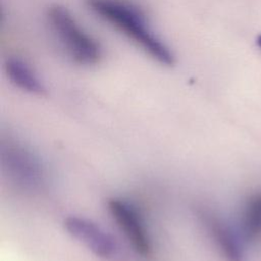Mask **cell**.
Wrapping results in <instances>:
<instances>
[{
  "label": "cell",
  "mask_w": 261,
  "mask_h": 261,
  "mask_svg": "<svg viewBox=\"0 0 261 261\" xmlns=\"http://www.w3.org/2000/svg\"><path fill=\"white\" fill-rule=\"evenodd\" d=\"M90 11L124 37L144 55L162 66H172L175 54L153 29L145 10L133 0H85Z\"/></svg>",
  "instance_id": "6da1fadb"
},
{
  "label": "cell",
  "mask_w": 261,
  "mask_h": 261,
  "mask_svg": "<svg viewBox=\"0 0 261 261\" xmlns=\"http://www.w3.org/2000/svg\"><path fill=\"white\" fill-rule=\"evenodd\" d=\"M47 24L58 45L74 64L93 67L101 63L104 50L101 43L61 4H52L46 11Z\"/></svg>",
  "instance_id": "7a4b0ae2"
},
{
  "label": "cell",
  "mask_w": 261,
  "mask_h": 261,
  "mask_svg": "<svg viewBox=\"0 0 261 261\" xmlns=\"http://www.w3.org/2000/svg\"><path fill=\"white\" fill-rule=\"evenodd\" d=\"M107 205L110 214L132 244L134 250L142 257H151L153 254L152 241L137 209L126 201L117 198L110 199Z\"/></svg>",
  "instance_id": "3957f363"
},
{
  "label": "cell",
  "mask_w": 261,
  "mask_h": 261,
  "mask_svg": "<svg viewBox=\"0 0 261 261\" xmlns=\"http://www.w3.org/2000/svg\"><path fill=\"white\" fill-rule=\"evenodd\" d=\"M64 227L69 234L101 258H109L115 252L113 239L92 220L71 215L64 219Z\"/></svg>",
  "instance_id": "277c9868"
},
{
  "label": "cell",
  "mask_w": 261,
  "mask_h": 261,
  "mask_svg": "<svg viewBox=\"0 0 261 261\" xmlns=\"http://www.w3.org/2000/svg\"><path fill=\"white\" fill-rule=\"evenodd\" d=\"M4 71L10 83L19 90L38 96L45 94L44 83L36 69L25 59L9 56L4 62Z\"/></svg>",
  "instance_id": "5b68a950"
},
{
  "label": "cell",
  "mask_w": 261,
  "mask_h": 261,
  "mask_svg": "<svg viewBox=\"0 0 261 261\" xmlns=\"http://www.w3.org/2000/svg\"><path fill=\"white\" fill-rule=\"evenodd\" d=\"M204 221L214 243L228 261H240L241 252L237 240L229 228L212 214L204 213Z\"/></svg>",
  "instance_id": "8992f818"
},
{
  "label": "cell",
  "mask_w": 261,
  "mask_h": 261,
  "mask_svg": "<svg viewBox=\"0 0 261 261\" xmlns=\"http://www.w3.org/2000/svg\"><path fill=\"white\" fill-rule=\"evenodd\" d=\"M243 229L249 239L261 237V194L252 196L244 209Z\"/></svg>",
  "instance_id": "52a82bcc"
},
{
  "label": "cell",
  "mask_w": 261,
  "mask_h": 261,
  "mask_svg": "<svg viewBox=\"0 0 261 261\" xmlns=\"http://www.w3.org/2000/svg\"><path fill=\"white\" fill-rule=\"evenodd\" d=\"M257 44H258V46L261 48V35L258 37V39H257Z\"/></svg>",
  "instance_id": "ba28073f"
}]
</instances>
